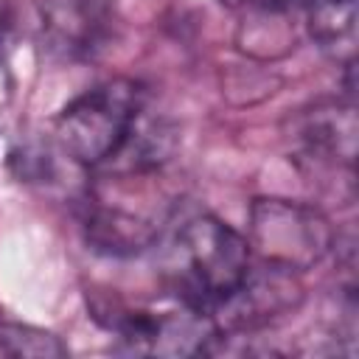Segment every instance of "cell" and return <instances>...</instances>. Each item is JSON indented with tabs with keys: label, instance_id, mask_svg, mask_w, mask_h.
Returning <instances> with one entry per match:
<instances>
[{
	"label": "cell",
	"instance_id": "1",
	"mask_svg": "<svg viewBox=\"0 0 359 359\" xmlns=\"http://www.w3.org/2000/svg\"><path fill=\"white\" fill-rule=\"evenodd\" d=\"M252 264L247 238L216 216L188 219L163 258V278L182 306L213 314Z\"/></svg>",
	"mask_w": 359,
	"mask_h": 359
},
{
	"label": "cell",
	"instance_id": "2",
	"mask_svg": "<svg viewBox=\"0 0 359 359\" xmlns=\"http://www.w3.org/2000/svg\"><path fill=\"white\" fill-rule=\"evenodd\" d=\"M146 109V90L132 79H109L73 98L56 118V140L79 165H104Z\"/></svg>",
	"mask_w": 359,
	"mask_h": 359
},
{
	"label": "cell",
	"instance_id": "3",
	"mask_svg": "<svg viewBox=\"0 0 359 359\" xmlns=\"http://www.w3.org/2000/svg\"><path fill=\"white\" fill-rule=\"evenodd\" d=\"M247 244L261 264L306 272L328 255L334 247V230L311 205L264 196L250 205Z\"/></svg>",
	"mask_w": 359,
	"mask_h": 359
},
{
	"label": "cell",
	"instance_id": "4",
	"mask_svg": "<svg viewBox=\"0 0 359 359\" xmlns=\"http://www.w3.org/2000/svg\"><path fill=\"white\" fill-rule=\"evenodd\" d=\"M297 303H300L297 272L258 261V266L250 264L241 286L227 300H222L210 317L219 334H244L283 317Z\"/></svg>",
	"mask_w": 359,
	"mask_h": 359
},
{
	"label": "cell",
	"instance_id": "5",
	"mask_svg": "<svg viewBox=\"0 0 359 359\" xmlns=\"http://www.w3.org/2000/svg\"><path fill=\"white\" fill-rule=\"evenodd\" d=\"M300 140L306 143L309 154L328 157L337 163L353 165L356 157V112L353 104H317L300 121Z\"/></svg>",
	"mask_w": 359,
	"mask_h": 359
},
{
	"label": "cell",
	"instance_id": "6",
	"mask_svg": "<svg viewBox=\"0 0 359 359\" xmlns=\"http://www.w3.org/2000/svg\"><path fill=\"white\" fill-rule=\"evenodd\" d=\"M289 6L303 8L309 34L325 48L342 45L353 36L356 0H289Z\"/></svg>",
	"mask_w": 359,
	"mask_h": 359
},
{
	"label": "cell",
	"instance_id": "7",
	"mask_svg": "<svg viewBox=\"0 0 359 359\" xmlns=\"http://www.w3.org/2000/svg\"><path fill=\"white\" fill-rule=\"evenodd\" d=\"M0 351L14 359H62L67 345L36 325L28 323H0Z\"/></svg>",
	"mask_w": 359,
	"mask_h": 359
},
{
	"label": "cell",
	"instance_id": "8",
	"mask_svg": "<svg viewBox=\"0 0 359 359\" xmlns=\"http://www.w3.org/2000/svg\"><path fill=\"white\" fill-rule=\"evenodd\" d=\"M227 6H241V3H272V6H280L283 0H222Z\"/></svg>",
	"mask_w": 359,
	"mask_h": 359
}]
</instances>
